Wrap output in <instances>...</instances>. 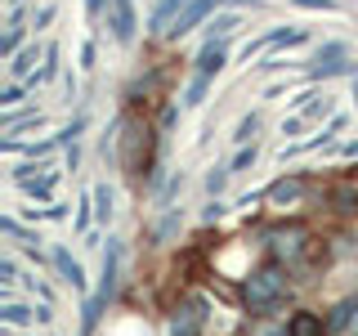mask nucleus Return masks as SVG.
Wrapping results in <instances>:
<instances>
[{"instance_id": "obj_5", "label": "nucleus", "mask_w": 358, "mask_h": 336, "mask_svg": "<svg viewBox=\"0 0 358 336\" xmlns=\"http://www.w3.org/2000/svg\"><path fill=\"white\" fill-rule=\"evenodd\" d=\"M309 76H313V81H327V76H358V63L350 59V45H341V41L322 45V50L313 54Z\"/></svg>"}, {"instance_id": "obj_41", "label": "nucleus", "mask_w": 358, "mask_h": 336, "mask_svg": "<svg viewBox=\"0 0 358 336\" xmlns=\"http://www.w3.org/2000/svg\"><path fill=\"white\" fill-rule=\"evenodd\" d=\"M206 5L215 9V5H255V0H206Z\"/></svg>"}, {"instance_id": "obj_17", "label": "nucleus", "mask_w": 358, "mask_h": 336, "mask_svg": "<svg viewBox=\"0 0 358 336\" xmlns=\"http://www.w3.org/2000/svg\"><path fill=\"white\" fill-rule=\"evenodd\" d=\"M50 260H54V269H59V274H63L76 291H85V269H81V260H76V255L67 251V246H54Z\"/></svg>"}, {"instance_id": "obj_7", "label": "nucleus", "mask_w": 358, "mask_h": 336, "mask_svg": "<svg viewBox=\"0 0 358 336\" xmlns=\"http://www.w3.org/2000/svg\"><path fill=\"white\" fill-rule=\"evenodd\" d=\"M201 323H206V300L184 296L179 309L171 314V336H201Z\"/></svg>"}, {"instance_id": "obj_6", "label": "nucleus", "mask_w": 358, "mask_h": 336, "mask_svg": "<svg viewBox=\"0 0 358 336\" xmlns=\"http://www.w3.org/2000/svg\"><path fill=\"white\" fill-rule=\"evenodd\" d=\"M291 104H296V117L282 121V134H300V130H309L313 121H322L331 112V94H300V99H291Z\"/></svg>"}, {"instance_id": "obj_36", "label": "nucleus", "mask_w": 358, "mask_h": 336, "mask_svg": "<svg viewBox=\"0 0 358 336\" xmlns=\"http://www.w3.org/2000/svg\"><path fill=\"white\" fill-rule=\"evenodd\" d=\"M300 9H322V14H327V9H336V0H296Z\"/></svg>"}, {"instance_id": "obj_33", "label": "nucleus", "mask_w": 358, "mask_h": 336, "mask_svg": "<svg viewBox=\"0 0 358 336\" xmlns=\"http://www.w3.org/2000/svg\"><path fill=\"white\" fill-rule=\"evenodd\" d=\"M90 202L94 197H81V206H76V229H90V220H94L90 216Z\"/></svg>"}, {"instance_id": "obj_11", "label": "nucleus", "mask_w": 358, "mask_h": 336, "mask_svg": "<svg viewBox=\"0 0 358 336\" xmlns=\"http://www.w3.org/2000/svg\"><path fill=\"white\" fill-rule=\"evenodd\" d=\"M36 63H45V45H22V50L14 54V59H9V76H14V81H31V76L41 72Z\"/></svg>"}, {"instance_id": "obj_19", "label": "nucleus", "mask_w": 358, "mask_h": 336, "mask_svg": "<svg viewBox=\"0 0 358 336\" xmlns=\"http://www.w3.org/2000/svg\"><path fill=\"white\" fill-rule=\"evenodd\" d=\"M201 18H210V5H206V0H193V5L184 9V18H179L175 27H171V41H179V36H188V31H193V27H197Z\"/></svg>"}, {"instance_id": "obj_22", "label": "nucleus", "mask_w": 358, "mask_h": 336, "mask_svg": "<svg viewBox=\"0 0 358 336\" xmlns=\"http://www.w3.org/2000/svg\"><path fill=\"white\" fill-rule=\"evenodd\" d=\"M90 197H94V220H99V224H108V220H112V211H117V206H112L117 197H112L108 179H103V184H94V188H90Z\"/></svg>"}, {"instance_id": "obj_30", "label": "nucleus", "mask_w": 358, "mask_h": 336, "mask_svg": "<svg viewBox=\"0 0 358 336\" xmlns=\"http://www.w3.org/2000/svg\"><path fill=\"white\" fill-rule=\"evenodd\" d=\"M179 188H184V171H175L171 179H166V188H162V193H157V202H162V206H171V202H175V193H179Z\"/></svg>"}, {"instance_id": "obj_2", "label": "nucleus", "mask_w": 358, "mask_h": 336, "mask_svg": "<svg viewBox=\"0 0 358 336\" xmlns=\"http://www.w3.org/2000/svg\"><path fill=\"white\" fill-rule=\"evenodd\" d=\"M291 296V283H287V269L282 265H260L242 278V305L246 314H273L282 309Z\"/></svg>"}, {"instance_id": "obj_4", "label": "nucleus", "mask_w": 358, "mask_h": 336, "mask_svg": "<svg viewBox=\"0 0 358 336\" xmlns=\"http://www.w3.org/2000/svg\"><path fill=\"white\" fill-rule=\"evenodd\" d=\"M264 242H268V251H273V265H287V269H296L300 260L309 255V229L300 220H291V224H273V229L264 233Z\"/></svg>"}, {"instance_id": "obj_10", "label": "nucleus", "mask_w": 358, "mask_h": 336, "mask_svg": "<svg viewBox=\"0 0 358 336\" xmlns=\"http://www.w3.org/2000/svg\"><path fill=\"white\" fill-rule=\"evenodd\" d=\"M188 5H193V0H157L152 14H148V31H152V36H171V27L184 18Z\"/></svg>"}, {"instance_id": "obj_31", "label": "nucleus", "mask_w": 358, "mask_h": 336, "mask_svg": "<svg viewBox=\"0 0 358 336\" xmlns=\"http://www.w3.org/2000/svg\"><path fill=\"white\" fill-rule=\"evenodd\" d=\"M206 90H210L206 76H193V85H188V94H184V104H188V108H197L201 99H206Z\"/></svg>"}, {"instance_id": "obj_42", "label": "nucleus", "mask_w": 358, "mask_h": 336, "mask_svg": "<svg viewBox=\"0 0 358 336\" xmlns=\"http://www.w3.org/2000/svg\"><path fill=\"white\" fill-rule=\"evenodd\" d=\"M260 336H291L287 328H268V332H260Z\"/></svg>"}, {"instance_id": "obj_8", "label": "nucleus", "mask_w": 358, "mask_h": 336, "mask_svg": "<svg viewBox=\"0 0 358 336\" xmlns=\"http://www.w3.org/2000/svg\"><path fill=\"white\" fill-rule=\"evenodd\" d=\"M345 126H350V117H345V112H331V121H327L318 134H313V139L287 144V148H282V166H287V157H305V153H318V148H327V144H336V134H341Z\"/></svg>"}, {"instance_id": "obj_44", "label": "nucleus", "mask_w": 358, "mask_h": 336, "mask_svg": "<svg viewBox=\"0 0 358 336\" xmlns=\"http://www.w3.org/2000/svg\"><path fill=\"white\" fill-rule=\"evenodd\" d=\"M354 99H358V76H354Z\"/></svg>"}, {"instance_id": "obj_18", "label": "nucleus", "mask_w": 358, "mask_h": 336, "mask_svg": "<svg viewBox=\"0 0 358 336\" xmlns=\"http://www.w3.org/2000/svg\"><path fill=\"white\" fill-rule=\"evenodd\" d=\"M354 314H358V296H345V300H336L331 314H327V332H345L350 336V323H354Z\"/></svg>"}, {"instance_id": "obj_38", "label": "nucleus", "mask_w": 358, "mask_h": 336, "mask_svg": "<svg viewBox=\"0 0 358 336\" xmlns=\"http://www.w3.org/2000/svg\"><path fill=\"white\" fill-rule=\"evenodd\" d=\"M81 67H94V41L81 45Z\"/></svg>"}, {"instance_id": "obj_3", "label": "nucleus", "mask_w": 358, "mask_h": 336, "mask_svg": "<svg viewBox=\"0 0 358 336\" xmlns=\"http://www.w3.org/2000/svg\"><path fill=\"white\" fill-rule=\"evenodd\" d=\"M117 274H121V242L108 238V251H103V283H99L94 296H85V309H81V328L94 332L99 323H103V309L112 305V296H117Z\"/></svg>"}, {"instance_id": "obj_13", "label": "nucleus", "mask_w": 358, "mask_h": 336, "mask_svg": "<svg viewBox=\"0 0 358 336\" xmlns=\"http://www.w3.org/2000/svg\"><path fill=\"white\" fill-rule=\"evenodd\" d=\"M305 41H309L305 27H273V31H264L260 41L246 45V59H251V54H260V50H268V45H305Z\"/></svg>"}, {"instance_id": "obj_9", "label": "nucleus", "mask_w": 358, "mask_h": 336, "mask_svg": "<svg viewBox=\"0 0 358 336\" xmlns=\"http://www.w3.org/2000/svg\"><path fill=\"white\" fill-rule=\"evenodd\" d=\"M108 27H112V41H117V45L134 41V27H139V18H134V0H108Z\"/></svg>"}, {"instance_id": "obj_34", "label": "nucleus", "mask_w": 358, "mask_h": 336, "mask_svg": "<svg viewBox=\"0 0 358 336\" xmlns=\"http://www.w3.org/2000/svg\"><path fill=\"white\" fill-rule=\"evenodd\" d=\"M14 278H18V265H14V260H9V255H5V260H0V283L9 287V283H14Z\"/></svg>"}, {"instance_id": "obj_21", "label": "nucleus", "mask_w": 358, "mask_h": 336, "mask_svg": "<svg viewBox=\"0 0 358 336\" xmlns=\"http://www.w3.org/2000/svg\"><path fill=\"white\" fill-rule=\"evenodd\" d=\"M238 27H242V18H238V14H215V18L206 22V41H229Z\"/></svg>"}, {"instance_id": "obj_14", "label": "nucleus", "mask_w": 358, "mask_h": 336, "mask_svg": "<svg viewBox=\"0 0 358 336\" xmlns=\"http://www.w3.org/2000/svg\"><path fill=\"white\" fill-rule=\"evenodd\" d=\"M264 197L273 202V206H296V202L305 197V179H300V175H282L278 184L264 188Z\"/></svg>"}, {"instance_id": "obj_29", "label": "nucleus", "mask_w": 358, "mask_h": 336, "mask_svg": "<svg viewBox=\"0 0 358 336\" xmlns=\"http://www.w3.org/2000/svg\"><path fill=\"white\" fill-rule=\"evenodd\" d=\"M22 94H27V81L5 85V90H0V108H14V104H22Z\"/></svg>"}, {"instance_id": "obj_16", "label": "nucleus", "mask_w": 358, "mask_h": 336, "mask_svg": "<svg viewBox=\"0 0 358 336\" xmlns=\"http://www.w3.org/2000/svg\"><path fill=\"white\" fill-rule=\"evenodd\" d=\"M287 332L291 336H331L327 332V318H322V314H313V309H296L287 318Z\"/></svg>"}, {"instance_id": "obj_24", "label": "nucleus", "mask_w": 358, "mask_h": 336, "mask_svg": "<svg viewBox=\"0 0 358 336\" xmlns=\"http://www.w3.org/2000/svg\"><path fill=\"white\" fill-rule=\"evenodd\" d=\"M331 202H336L341 216H358V188L354 184H336L331 188Z\"/></svg>"}, {"instance_id": "obj_23", "label": "nucleus", "mask_w": 358, "mask_h": 336, "mask_svg": "<svg viewBox=\"0 0 358 336\" xmlns=\"http://www.w3.org/2000/svg\"><path fill=\"white\" fill-rule=\"evenodd\" d=\"M31 318H36V309H27V305H14V300L0 305V323H5V328H27Z\"/></svg>"}, {"instance_id": "obj_12", "label": "nucleus", "mask_w": 358, "mask_h": 336, "mask_svg": "<svg viewBox=\"0 0 358 336\" xmlns=\"http://www.w3.org/2000/svg\"><path fill=\"white\" fill-rule=\"evenodd\" d=\"M224 63H229V41H206L197 50V76H215V72H224Z\"/></svg>"}, {"instance_id": "obj_20", "label": "nucleus", "mask_w": 358, "mask_h": 336, "mask_svg": "<svg viewBox=\"0 0 358 336\" xmlns=\"http://www.w3.org/2000/svg\"><path fill=\"white\" fill-rule=\"evenodd\" d=\"M179 229H184V211H166V216L157 220V229H152V246H166Z\"/></svg>"}, {"instance_id": "obj_26", "label": "nucleus", "mask_w": 358, "mask_h": 336, "mask_svg": "<svg viewBox=\"0 0 358 336\" xmlns=\"http://www.w3.org/2000/svg\"><path fill=\"white\" fill-rule=\"evenodd\" d=\"M255 130H260V112H251V117H242V121H238V134H233V139H238L242 148H246V144H255Z\"/></svg>"}, {"instance_id": "obj_1", "label": "nucleus", "mask_w": 358, "mask_h": 336, "mask_svg": "<svg viewBox=\"0 0 358 336\" xmlns=\"http://www.w3.org/2000/svg\"><path fill=\"white\" fill-rule=\"evenodd\" d=\"M103 157H112V162L121 166L130 179H139L143 171H152V134L148 126H143L139 117H117L112 121V144H103Z\"/></svg>"}, {"instance_id": "obj_27", "label": "nucleus", "mask_w": 358, "mask_h": 336, "mask_svg": "<svg viewBox=\"0 0 358 336\" xmlns=\"http://www.w3.org/2000/svg\"><path fill=\"white\" fill-rule=\"evenodd\" d=\"M229 175H233V171H229V166H215V171H210V175H206V193H210V197H215V202H220V193H224V184H229Z\"/></svg>"}, {"instance_id": "obj_37", "label": "nucleus", "mask_w": 358, "mask_h": 336, "mask_svg": "<svg viewBox=\"0 0 358 336\" xmlns=\"http://www.w3.org/2000/svg\"><path fill=\"white\" fill-rule=\"evenodd\" d=\"M45 22H54V5H45V9H36V18H31V27H45Z\"/></svg>"}, {"instance_id": "obj_28", "label": "nucleus", "mask_w": 358, "mask_h": 336, "mask_svg": "<svg viewBox=\"0 0 358 336\" xmlns=\"http://www.w3.org/2000/svg\"><path fill=\"white\" fill-rule=\"evenodd\" d=\"M255 157H260V148H255V144H246V148H238V157L229 162V171H233V175L246 171V166H255Z\"/></svg>"}, {"instance_id": "obj_39", "label": "nucleus", "mask_w": 358, "mask_h": 336, "mask_svg": "<svg viewBox=\"0 0 358 336\" xmlns=\"http://www.w3.org/2000/svg\"><path fill=\"white\" fill-rule=\"evenodd\" d=\"M175 117H179V108H166V112H162V130H171V126H175Z\"/></svg>"}, {"instance_id": "obj_25", "label": "nucleus", "mask_w": 358, "mask_h": 336, "mask_svg": "<svg viewBox=\"0 0 358 336\" xmlns=\"http://www.w3.org/2000/svg\"><path fill=\"white\" fill-rule=\"evenodd\" d=\"M59 76V45H45V63H41V72L31 76L27 85H41V81H54Z\"/></svg>"}, {"instance_id": "obj_35", "label": "nucleus", "mask_w": 358, "mask_h": 336, "mask_svg": "<svg viewBox=\"0 0 358 336\" xmlns=\"http://www.w3.org/2000/svg\"><path fill=\"white\" fill-rule=\"evenodd\" d=\"M224 211H229V206H224V202H210V206L201 211V220H206V224H215V220L224 216Z\"/></svg>"}, {"instance_id": "obj_40", "label": "nucleus", "mask_w": 358, "mask_h": 336, "mask_svg": "<svg viewBox=\"0 0 358 336\" xmlns=\"http://www.w3.org/2000/svg\"><path fill=\"white\" fill-rule=\"evenodd\" d=\"M341 157H358V139H345L341 144Z\"/></svg>"}, {"instance_id": "obj_43", "label": "nucleus", "mask_w": 358, "mask_h": 336, "mask_svg": "<svg viewBox=\"0 0 358 336\" xmlns=\"http://www.w3.org/2000/svg\"><path fill=\"white\" fill-rule=\"evenodd\" d=\"M350 336H358V314H354V323H350Z\"/></svg>"}, {"instance_id": "obj_15", "label": "nucleus", "mask_w": 358, "mask_h": 336, "mask_svg": "<svg viewBox=\"0 0 358 336\" xmlns=\"http://www.w3.org/2000/svg\"><path fill=\"white\" fill-rule=\"evenodd\" d=\"M54 184H59V171H50V166H41L36 175L18 179L22 193H27V197H41V202H50V206H54Z\"/></svg>"}, {"instance_id": "obj_32", "label": "nucleus", "mask_w": 358, "mask_h": 336, "mask_svg": "<svg viewBox=\"0 0 358 336\" xmlns=\"http://www.w3.org/2000/svg\"><path fill=\"white\" fill-rule=\"evenodd\" d=\"M85 14H90V22L108 18V0H85Z\"/></svg>"}]
</instances>
